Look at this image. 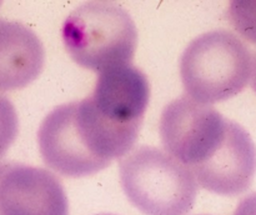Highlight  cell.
I'll use <instances>...</instances> for the list:
<instances>
[{"instance_id": "cell-1", "label": "cell", "mask_w": 256, "mask_h": 215, "mask_svg": "<svg viewBox=\"0 0 256 215\" xmlns=\"http://www.w3.org/2000/svg\"><path fill=\"white\" fill-rule=\"evenodd\" d=\"M160 139L168 154L189 168L199 186L225 196L246 192L256 172V146L240 124L188 95L164 108Z\"/></svg>"}, {"instance_id": "cell-2", "label": "cell", "mask_w": 256, "mask_h": 215, "mask_svg": "<svg viewBox=\"0 0 256 215\" xmlns=\"http://www.w3.org/2000/svg\"><path fill=\"white\" fill-rule=\"evenodd\" d=\"M139 132L140 126L108 119L88 96L52 109L42 122L38 142L50 169L62 176L82 178L129 154Z\"/></svg>"}, {"instance_id": "cell-3", "label": "cell", "mask_w": 256, "mask_h": 215, "mask_svg": "<svg viewBox=\"0 0 256 215\" xmlns=\"http://www.w3.org/2000/svg\"><path fill=\"white\" fill-rule=\"evenodd\" d=\"M252 58L248 45L229 30L199 35L180 59V76L188 96L208 105L235 96L252 78Z\"/></svg>"}, {"instance_id": "cell-4", "label": "cell", "mask_w": 256, "mask_h": 215, "mask_svg": "<svg viewBox=\"0 0 256 215\" xmlns=\"http://www.w3.org/2000/svg\"><path fill=\"white\" fill-rule=\"evenodd\" d=\"M62 42L76 64L102 72L132 64L138 30L129 12L119 4L90 2L80 5L65 19Z\"/></svg>"}, {"instance_id": "cell-5", "label": "cell", "mask_w": 256, "mask_h": 215, "mask_svg": "<svg viewBox=\"0 0 256 215\" xmlns=\"http://www.w3.org/2000/svg\"><path fill=\"white\" fill-rule=\"evenodd\" d=\"M122 190L145 215H185L198 195L194 174L164 150L142 145L119 164Z\"/></svg>"}, {"instance_id": "cell-6", "label": "cell", "mask_w": 256, "mask_h": 215, "mask_svg": "<svg viewBox=\"0 0 256 215\" xmlns=\"http://www.w3.org/2000/svg\"><path fill=\"white\" fill-rule=\"evenodd\" d=\"M0 215H69L59 178L44 168L0 162Z\"/></svg>"}, {"instance_id": "cell-7", "label": "cell", "mask_w": 256, "mask_h": 215, "mask_svg": "<svg viewBox=\"0 0 256 215\" xmlns=\"http://www.w3.org/2000/svg\"><path fill=\"white\" fill-rule=\"evenodd\" d=\"M89 98L94 106L112 122L142 128L150 100L149 80L132 64L110 68L99 72Z\"/></svg>"}, {"instance_id": "cell-8", "label": "cell", "mask_w": 256, "mask_h": 215, "mask_svg": "<svg viewBox=\"0 0 256 215\" xmlns=\"http://www.w3.org/2000/svg\"><path fill=\"white\" fill-rule=\"evenodd\" d=\"M44 62L42 42L32 29L0 19V92L28 86L39 76Z\"/></svg>"}, {"instance_id": "cell-9", "label": "cell", "mask_w": 256, "mask_h": 215, "mask_svg": "<svg viewBox=\"0 0 256 215\" xmlns=\"http://www.w3.org/2000/svg\"><path fill=\"white\" fill-rule=\"evenodd\" d=\"M228 15L234 29L256 45V2H232Z\"/></svg>"}, {"instance_id": "cell-10", "label": "cell", "mask_w": 256, "mask_h": 215, "mask_svg": "<svg viewBox=\"0 0 256 215\" xmlns=\"http://www.w3.org/2000/svg\"><path fill=\"white\" fill-rule=\"evenodd\" d=\"M19 132V122L14 105L0 92V159L6 154Z\"/></svg>"}, {"instance_id": "cell-11", "label": "cell", "mask_w": 256, "mask_h": 215, "mask_svg": "<svg viewBox=\"0 0 256 215\" xmlns=\"http://www.w3.org/2000/svg\"><path fill=\"white\" fill-rule=\"evenodd\" d=\"M234 215H256V192L248 195L239 202Z\"/></svg>"}, {"instance_id": "cell-12", "label": "cell", "mask_w": 256, "mask_h": 215, "mask_svg": "<svg viewBox=\"0 0 256 215\" xmlns=\"http://www.w3.org/2000/svg\"><path fill=\"white\" fill-rule=\"evenodd\" d=\"M252 85L256 92V54L252 58Z\"/></svg>"}, {"instance_id": "cell-13", "label": "cell", "mask_w": 256, "mask_h": 215, "mask_svg": "<svg viewBox=\"0 0 256 215\" xmlns=\"http://www.w3.org/2000/svg\"><path fill=\"white\" fill-rule=\"evenodd\" d=\"M100 215H112V214H100Z\"/></svg>"}]
</instances>
